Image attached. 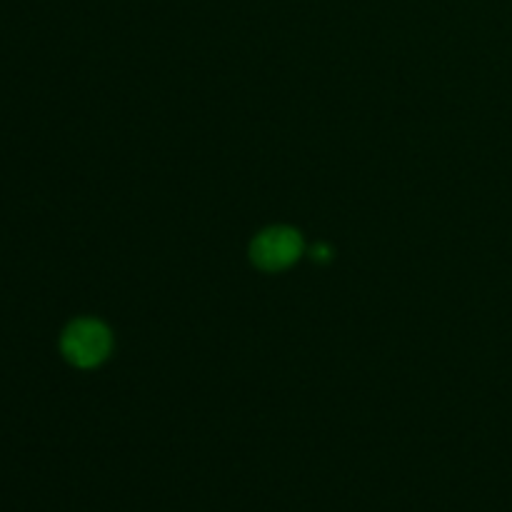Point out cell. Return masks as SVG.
I'll use <instances>...</instances> for the list:
<instances>
[{"instance_id": "obj_2", "label": "cell", "mask_w": 512, "mask_h": 512, "mask_svg": "<svg viewBox=\"0 0 512 512\" xmlns=\"http://www.w3.org/2000/svg\"><path fill=\"white\" fill-rule=\"evenodd\" d=\"M303 255V240L293 228H270L250 245V258L268 273L290 268Z\"/></svg>"}, {"instance_id": "obj_1", "label": "cell", "mask_w": 512, "mask_h": 512, "mask_svg": "<svg viewBox=\"0 0 512 512\" xmlns=\"http://www.w3.org/2000/svg\"><path fill=\"white\" fill-rule=\"evenodd\" d=\"M60 348H63L68 363H73L75 368H95V365L108 358L110 348H113V338H110V330L100 320L83 318L68 325Z\"/></svg>"}]
</instances>
